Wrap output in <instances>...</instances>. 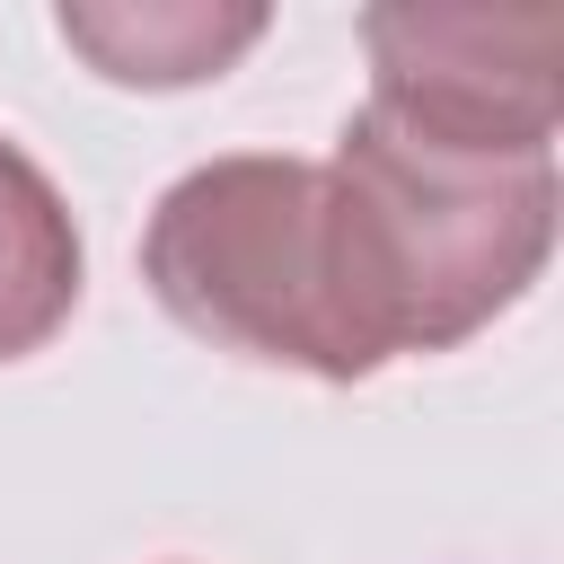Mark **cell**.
Returning a JSON list of instances; mask_svg holds the SVG:
<instances>
[{
  "label": "cell",
  "instance_id": "obj_1",
  "mask_svg": "<svg viewBox=\"0 0 564 564\" xmlns=\"http://www.w3.org/2000/svg\"><path fill=\"white\" fill-rule=\"evenodd\" d=\"M555 247V167L476 159L352 115L326 159V264L335 308L379 370L388 352H441L502 317Z\"/></svg>",
  "mask_w": 564,
  "mask_h": 564
},
{
  "label": "cell",
  "instance_id": "obj_2",
  "mask_svg": "<svg viewBox=\"0 0 564 564\" xmlns=\"http://www.w3.org/2000/svg\"><path fill=\"white\" fill-rule=\"evenodd\" d=\"M150 291L176 326L220 352L282 361L308 379H370L326 264V167L308 159H212L167 185L141 238Z\"/></svg>",
  "mask_w": 564,
  "mask_h": 564
},
{
  "label": "cell",
  "instance_id": "obj_4",
  "mask_svg": "<svg viewBox=\"0 0 564 564\" xmlns=\"http://www.w3.org/2000/svg\"><path fill=\"white\" fill-rule=\"evenodd\" d=\"M79 300V229L53 194V176L0 141V361L35 352Z\"/></svg>",
  "mask_w": 564,
  "mask_h": 564
},
{
  "label": "cell",
  "instance_id": "obj_3",
  "mask_svg": "<svg viewBox=\"0 0 564 564\" xmlns=\"http://www.w3.org/2000/svg\"><path fill=\"white\" fill-rule=\"evenodd\" d=\"M370 115L476 159H546L564 9H370Z\"/></svg>",
  "mask_w": 564,
  "mask_h": 564
},
{
  "label": "cell",
  "instance_id": "obj_5",
  "mask_svg": "<svg viewBox=\"0 0 564 564\" xmlns=\"http://www.w3.org/2000/svg\"><path fill=\"white\" fill-rule=\"evenodd\" d=\"M62 35L132 88H185L212 79L229 53L264 35V9H62Z\"/></svg>",
  "mask_w": 564,
  "mask_h": 564
}]
</instances>
